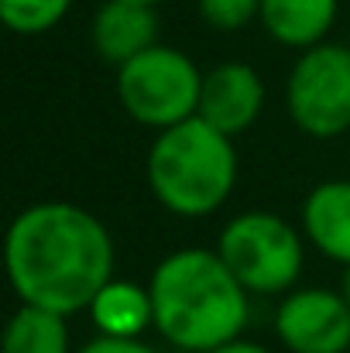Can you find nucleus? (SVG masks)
Returning a JSON list of instances; mask_svg holds the SVG:
<instances>
[{
  "label": "nucleus",
  "mask_w": 350,
  "mask_h": 353,
  "mask_svg": "<svg viewBox=\"0 0 350 353\" xmlns=\"http://www.w3.org/2000/svg\"><path fill=\"white\" fill-rule=\"evenodd\" d=\"M340 295H344V302L350 305V268H344V281H340Z\"/></svg>",
  "instance_id": "nucleus-18"
},
{
  "label": "nucleus",
  "mask_w": 350,
  "mask_h": 353,
  "mask_svg": "<svg viewBox=\"0 0 350 353\" xmlns=\"http://www.w3.org/2000/svg\"><path fill=\"white\" fill-rule=\"evenodd\" d=\"M217 254L247 295H285L302 274L306 250L302 234L268 210H251L233 216L220 230Z\"/></svg>",
  "instance_id": "nucleus-4"
},
{
  "label": "nucleus",
  "mask_w": 350,
  "mask_h": 353,
  "mask_svg": "<svg viewBox=\"0 0 350 353\" xmlns=\"http://www.w3.org/2000/svg\"><path fill=\"white\" fill-rule=\"evenodd\" d=\"M3 353H76L69 343L66 316L38 309V305H17V312L7 319L3 330Z\"/></svg>",
  "instance_id": "nucleus-13"
},
{
  "label": "nucleus",
  "mask_w": 350,
  "mask_h": 353,
  "mask_svg": "<svg viewBox=\"0 0 350 353\" xmlns=\"http://www.w3.org/2000/svg\"><path fill=\"white\" fill-rule=\"evenodd\" d=\"M302 236L327 261L350 268V179H330L309 189L302 203Z\"/></svg>",
  "instance_id": "nucleus-10"
},
{
  "label": "nucleus",
  "mask_w": 350,
  "mask_h": 353,
  "mask_svg": "<svg viewBox=\"0 0 350 353\" xmlns=\"http://www.w3.org/2000/svg\"><path fill=\"white\" fill-rule=\"evenodd\" d=\"M86 312H90L100 336L141 340V333L148 326H155V309H151L148 285H134V281H124V278L107 281Z\"/></svg>",
  "instance_id": "nucleus-12"
},
{
  "label": "nucleus",
  "mask_w": 350,
  "mask_h": 353,
  "mask_svg": "<svg viewBox=\"0 0 350 353\" xmlns=\"http://www.w3.org/2000/svg\"><path fill=\"white\" fill-rule=\"evenodd\" d=\"M264 110V79L247 62H220L203 72V93L196 117L217 127L220 134L237 137L254 127Z\"/></svg>",
  "instance_id": "nucleus-8"
},
{
  "label": "nucleus",
  "mask_w": 350,
  "mask_h": 353,
  "mask_svg": "<svg viewBox=\"0 0 350 353\" xmlns=\"http://www.w3.org/2000/svg\"><path fill=\"white\" fill-rule=\"evenodd\" d=\"M337 0H261V28L285 48H316L337 21Z\"/></svg>",
  "instance_id": "nucleus-11"
},
{
  "label": "nucleus",
  "mask_w": 350,
  "mask_h": 353,
  "mask_svg": "<svg viewBox=\"0 0 350 353\" xmlns=\"http://www.w3.org/2000/svg\"><path fill=\"white\" fill-rule=\"evenodd\" d=\"M72 0H0V21L24 38L52 31L66 14Z\"/></svg>",
  "instance_id": "nucleus-14"
},
{
  "label": "nucleus",
  "mask_w": 350,
  "mask_h": 353,
  "mask_svg": "<svg viewBox=\"0 0 350 353\" xmlns=\"http://www.w3.org/2000/svg\"><path fill=\"white\" fill-rule=\"evenodd\" d=\"M213 353H271L268 347H261V343H254V340H233V343H227V347H220V350Z\"/></svg>",
  "instance_id": "nucleus-17"
},
{
  "label": "nucleus",
  "mask_w": 350,
  "mask_h": 353,
  "mask_svg": "<svg viewBox=\"0 0 350 353\" xmlns=\"http://www.w3.org/2000/svg\"><path fill=\"white\" fill-rule=\"evenodd\" d=\"M76 353H158L155 347H148L144 340H120V336H93L90 343H83Z\"/></svg>",
  "instance_id": "nucleus-16"
},
{
  "label": "nucleus",
  "mask_w": 350,
  "mask_h": 353,
  "mask_svg": "<svg viewBox=\"0 0 350 353\" xmlns=\"http://www.w3.org/2000/svg\"><path fill=\"white\" fill-rule=\"evenodd\" d=\"M275 333L289 353H347L350 305L330 288H295L275 309Z\"/></svg>",
  "instance_id": "nucleus-7"
},
{
  "label": "nucleus",
  "mask_w": 350,
  "mask_h": 353,
  "mask_svg": "<svg viewBox=\"0 0 350 353\" xmlns=\"http://www.w3.org/2000/svg\"><path fill=\"white\" fill-rule=\"evenodd\" d=\"M196 10L206 28L233 34L261 17V0H196Z\"/></svg>",
  "instance_id": "nucleus-15"
},
{
  "label": "nucleus",
  "mask_w": 350,
  "mask_h": 353,
  "mask_svg": "<svg viewBox=\"0 0 350 353\" xmlns=\"http://www.w3.org/2000/svg\"><path fill=\"white\" fill-rule=\"evenodd\" d=\"M155 330L179 353H213L244 336L247 288L217 247H179L162 257L148 281Z\"/></svg>",
  "instance_id": "nucleus-2"
},
{
  "label": "nucleus",
  "mask_w": 350,
  "mask_h": 353,
  "mask_svg": "<svg viewBox=\"0 0 350 353\" xmlns=\"http://www.w3.org/2000/svg\"><path fill=\"white\" fill-rule=\"evenodd\" d=\"M285 110L292 123L316 137L333 141L350 130V48L347 41H323L299 52L289 83Z\"/></svg>",
  "instance_id": "nucleus-6"
},
{
  "label": "nucleus",
  "mask_w": 350,
  "mask_h": 353,
  "mask_svg": "<svg viewBox=\"0 0 350 353\" xmlns=\"http://www.w3.org/2000/svg\"><path fill=\"white\" fill-rule=\"evenodd\" d=\"M3 264L21 305L76 316L114 281V236L76 203H35L21 210L3 236Z\"/></svg>",
  "instance_id": "nucleus-1"
},
{
  "label": "nucleus",
  "mask_w": 350,
  "mask_h": 353,
  "mask_svg": "<svg viewBox=\"0 0 350 353\" xmlns=\"http://www.w3.org/2000/svg\"><path fill=\"white\" fill-rule=\"evenodd\" d=\"M130 3H141V7H158V3H165V0H130Z\"/></svg>",
  "instance_id": "nucleus-19"
},
{
  "label": "nucleus",
  "mask_w": 350,
  "mask_h": 353,
  "mask_svg": "<svg viewBox=\"0 0 350 353\" xmlns=\"http://www.w3.org/2000/svg\"><path fill=\"white\" fill-rule=\"evenodd\" d=\"M148 189L175 216H210L231 199L237 185V148L206 120H182L148 148Z\"/></svg>",
  "instance_id": "nucleus-3"
},
{
  "label": "nucleus",
  "mask_w": 350,
  "mask_h": 353,
  "mask_svg": "<svg viewBox=\"0 0 350 353\" xmlns=\"http://www.w3.org/2000/svg\"><path fill=\"white\" fill-rule=\"evenodd\" d=\"M90 38H93V52L100 55V62L120 69L130 59H137L141 52L158 45L155 7H141L130 0H107L93 14Z\"/></svg>",
  "instance_id": "nucleus-9"
},
{
  "label": "nucleus",
  "mask_w": 350,
  "mask_h": 353,
  "mask_svg": "<svg viewBox=\"0 0 350 353\" xmlns=\"http://www.w3.org/2000/svg\"><path fill=\"white\" fill-rule=\"evenodd\" d=\"M347 48H350V34H347Z\"/></svg>",
  "instance_id": "nucleus-20"
},
{
  "label": "nucleus",
  "mask_w": 350,
  "mask_h": 353,
  "mask_svg": "<svg viewBox=\"0 0 350 353\" xmlns=\"http://www.w3.org/2000/svg\"><path fill=\"white\" fill-rule=\"evenodd\" d=\"M200 93L203 72L172 45H155L117 69V100L124 114L151 130L193 120L200 110Z\"/></svg>",
  "instance_id": "nucleus-5"
}]
</instances>
